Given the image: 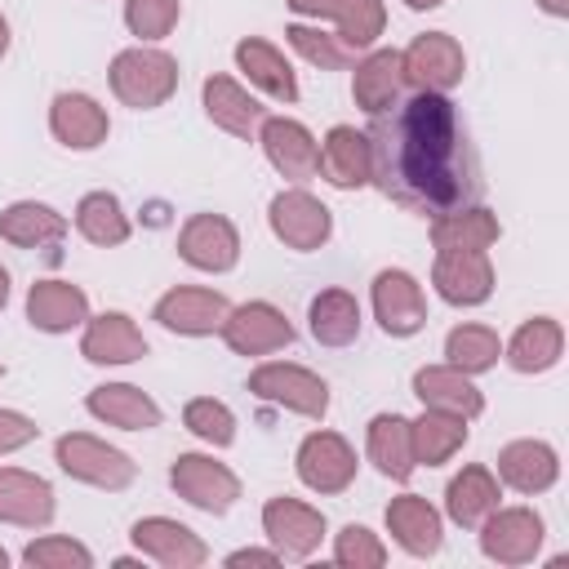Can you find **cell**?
Here are the masks:
<instances>
[{"label": "cell", "instance_id": "cell-1", "mask_svg": "<svg viewBox=\"0 0 569 569\" xmlns=\"http://www.w3.org/2000/svg\"><path fill=\"white\" fill-rule=\"evenodd\" d=\"M369 178L409 213L458 218L485 196V169L462 111L440 89L382 107L369 124Z\"/></svg>", "mask_w": 569, "mask_h": 569}, {"label": "cell", "instance_id": "cell-2", "mask_svg": "<svg viewBox=\"0 0 569 569\" xmlns=\"http://www.w3.org/2000/svg\"><path fill=\"white\" fill-rule=\"evenodd\" d=\"M111 84L129 107L147 111V107H160L173 93L178 62L169 53H156V49H129L111 62Z\"/></svg>", "mask_w": 569, "mask_h": 569}, {"label": "cell", "instance_id": "cell-3", "mask_svg": "<svg viewBox=\"0 0 569 569\" xmlns=\"http://www.w3.org/2000/svg\"><path fill=\"white\" fill-rule=\"evenodd\" d=\"M298 476H302V485H311V489H320V493H338V489L351 485L356 458H351V449H347L342 436L316 431V436H307L302 449H298Z\"/></svg>", "mask_w": 569, "mask_h": 569}, {"label": "cell", "instance_id": "cell-4", "mask_svg": "<svg viewBox=\"0 0 569 569\" xmlns=\"http://www.w3.org/2000/svg\"><path fill=\"white\" fill-rule=\"evenodd\" d=\"M178 253L200 267V271H227L236 267V253H240V240H236V227L227 218H213V213H200L182 227V240H178Z\"/></svg>", "mask_w": 569, "mask_h": 569}, {"label": "cell", "instance_id": "cell-5", "mask_svg": "<svg viewBox=\"0 0 569 569\" xmlns=\"http://www.w3.org/2000/svg\"><path fill=\"white\" fill-rule=\"evenodd\" d=\"M58 462H62L71 476H84V480H93V485H111V489L129 485V476H133V462H129L124 453L102 449V445H93V440H84V436H67V440H58Z\"/></svg>", "mask_w": 569, "mask_h": 569}, {"label": "cell", "instance_id": "cell-6", "mask_svg": "<svg viewBox=\"0 0 569 569\" xmlns=\"http://www.w3.org/2000/svg\"><path fill=\"white\" fill-rule=\"evenodd\" d=\"M373 307H378V320L387 333L405 338V333H418L422 329V302H418V284L413 276L405 271H382L373 280Z\"/></svg>", "mask_w": 569, "mask_h": 569}, {"label": "cell", "instance_id": "cell-7", "mask_svg": "<svg viewBox=\"0 0 569 569\" xmlns=\"http://www.w3.org/2000/svg\"><path fill=\"white\" fill-rule=\"evenodd\" d=\"M222 316H227V302L218 293H200V289H173L156 302V320L178 333H213V329H222Z\"/></svg>", "mask_w": 569, "mask_h": 569}, {"label": "cell", "instance_id": "cell-8", "mask_svg": "<svg viewBox=\"0 0 569 569\" xmlns=\"http://www.w3.org/2000/svg\"><path fill=\"white\" fill-rule=\"evenodd\" d=\"M262 147H267L271 164H276L284 178L307 182V178L316 173L320 147L311 142V133H307L298 120H267V129H262Z\"/></svg>", "mask_w": 569, "mask_h": 569}, {"label": "cell", "instance_id": "cell-9", "mask_svg": "<svg viewBox=\"0 0 569 569\" xmlns=\"http://www.w3.org/2000/svg\"><path fill=\"white\" fill-rule=\"evenodd\" d=\"M271 227H276L280 240H289L298 249H311V244H320L329 236V209L316 204L302 191H289V196L271 200Z\"/></svg>", "mask_w": 569, "mask_h": 569}, {"label": "cell", "instance_id": "cell-10", "mask_svg": "<svg viewBox=\"0 0 569 569\" xmlns=\"http://www.w3.org/2000/svg\"><path fill=\"white\" fill-rule=\"evenodd\" d=\"M249 387H253L258 396H267V400L293 405V409H302V413H325V405H329V391H325L320 378H311V373H302V369H284V365L258 369Z\"/></svg>", "mask_w": 569, "mask_h": 569}, {"label": "cell", "instance_id": "cell-11", "mask_svg": "<svg viewBox=\"0 0 569 569\" xmlns=\"http://www.w3.org/2000/svg\"><path fill=\"white\" fill-rule=\"evenodd\" d=\"M316 169H320L333 187H360V182L369 178V142H365L356 129L338 124V129L329 133V142L320 147Z\"/></svg>", "mask_w": 569, "mask_h": 569}, {"label": "cell", "instance_id": "cell-12", "mask_svg": "<svg viewBox=\"0 0 569 569\" xmlns=\"http://www.w3.org/2000/svg\"><path fill=\"white\" fill-rule=\"evenodd\" d=\"M311 333L325 347H347L360 333V302L347 289H325L311 298Z\"/></svg>", "mask_w": 569, "mask_h": 569}, {"label": "cell", "instance_id": "cell-13", "mask_svg": "<svg viewBox=\"0 0 569 569\" xmlns=\"http://www.w3.org/2000/svg\"><path fill=\"white\" fill-rule=\"evenodd\" d=\"M173 485H178L196 507H204V511H227L231 498H236V480H231L222 467H213V462H204V458H191V453L178 458Z\"/></svg>", "mask_w": 569, "mask_h": 569}, {"label": "cell", "instance_id": "cell-14", "mask_svg": "<svg viewBox=\"0 0 569 569\" xmlns=\"http://www.w3.org/2000/svg\"><path fill=\"white\" fill-rule=\"evenodd\" d=\"M262 520H267V533H271L289 556H307V551L320 542V533H325V520H320L316 511H307V507L289 502V498L267 502Z\"/></svg>", "mask_w": 569, "mask_h": 569}, {"label": "cell", "instance_id": "cell-15", "mask_svg": "<svg viewBox=\"0 0 569 569\" xmlns=\"http://www.w3.org/2000/svg\"><path fill=\"white\" fill-rule=\"evenodd\" d=\"M289 338H293V329H289L284 316L271 311L267 302L240 307V311L231 316V325H227V342H231L236 351H267V347H280V342H289Z\"/></svg>", "mask_w": 569, "mask_h": 569}, {"label": "cell", "instance_id": "cell-16", "mask_svg": "<svg viewBox=\"0 0 569 569\" xmlns=\"http://www.w3.org/2000/svg\"><path fill=\"white\" fill-rule=\"evenodd\" d=\"M53 133L67 142V147H98V138L107 133V120L98 111L93 98L84 93H58L53 98Z\"/></svg>", "mask_w": 569, "mask_h": 569}, {"label": "cell", "instance_id": "cell-17", "mask_svg": "<svg viewBox=\"0 0 569 569\" xmlns=\"http://www.w3.org/2000/svg\"><path fill=\"white\" fill-rule=\"evenodd\" d=\"M204 107H209V116H213L222 129H231V133H240V138H249V133L262 124V116H267V107H258L253 98H244L227 76L204 80Z\"/></svg>", "mask_w": 569, "mask_h": 569}, {"label": "cell", "instance_id": "cell-18", "mask_svg": "<svg viewBox=\"0 0 569 569\" xmlns=\"http://www.w3.org/2000/svg\"><path fill=\"white\" fill-rule=\"evenodd\" d=\"M236 62H240V71H244L253 84H262L267 93H276V98H284V102L298 98V84H293L289 62H284L271 44H262V40H240V44H236Z\"/></svg>", "mask_w": 569, "mask_h": 569}, {"label": "cell", "instance_id": "cell-19", "mask_svg": "<svg viewBox=\"0 0 569 569\" xmlns=\"http://www.w3.org/2000/svg\"><path fill=\"white\" fill-rule=\"evenodd\" d=\"M387 520H391L400 547H409L413 556H431L440 547V520H436V511L422 498H400L387 511Z\"/></svg>", "mask_w": 569, "mask_h": 569}, {"label": "cell", "instance_id": "cell-20", "mask_svg": "<svg viewBox=\"0 0 569 569\" xmlns=\"http://www.w3.org/2000/svg\"><path fill=\"white\" fill-rule=\"evenodd\" d=\"M80 316H84V293L80 289L62 284V280H44V284L31 289V320L40 329L58 333V329H71Z\"/></svg>", "mask_w": 569, "mask_h": 569}, {"label": "cell", "instance_id": "cell-21", "mask_svg": "<svg viewBox=\"0 0 569 569\" xmlns=\"http://www.w3.org/2000/svg\"><path fill=\"white\" fill-rule=\"evenodd\" d=\"M409 76L418 80V84H427V89H445V84H453L458 76H462V58H458V49L445 40V36H427V40H418L413 44V53H409Z\"/></svg>", "mask_w": 569, "mask_h": 569}, {"label": "cell", "instance_id": "cell-22", "mask_svg": "<svg viewBox=\"0 0 569 569\" xmlns=\"http://www.w3.org/2000/svg\"><path fill=\"white\" fill-rule=\"evenodd\" d=\"M89 409H93L98 418H111V422L129 427V431L160 422V409H156L142 391H133V387H98V391L89 396Z\"/></svg>", "mask_w": 569, "mask_h": 569}, {"label": "cell", "instance_id": "cell-23", "mask_svg": "<svg viewBox=\"0 0 569 569\" xmlns=\"http://www.w3.org/2000/svg\"><path fill=\"white\" fill-rule=\"evenodd\" d=\"M76 227H80L93 244H120V240L129 236V222H124V213H120V200L107 196V191H93V196L80 200Z\"/></svg>", "mask_w": 569, "mask_h": 569}, {"label": "cell", "instance_id": "cell-24", "mask_svg": "<svg viewBox=\"0 0 569 569\" xmlns=\"http://www.w3.org/2000/svg\"><path fill=\"white\" fill-rule=\"evenodd\" d=\"M502 476L525 493L547 489L556 480V453L547 445H511L502 453Z\"/></svg>", "mask_w": 569, "mask_h": 569}, {"label": "cell", "instance_id": "cell-25", "mask_svg": "<svg viewBox=\"0 0 569 569\" xmlns=\"http://www.w3.org/2000/svg\"><path fill=\"white\" fill-rule=\"evenodd\" d=\"M400 71V53H373L365 67H360V76H356V98H360V107L369 111V116H378L382 107H391L396 102V76Z\"/></svg>", "mask_w": 569, "mask_h": 569}, {"label": "cell", "instance_id": "cell-26", "mask_svg": "<svg viewBox=\"0 0 569 569\" xmlns=\"http://www.w3.org/2000/svg\"><path fill=\"white\" fill-rule=\"evenodd\" d=\"M67 231V222L49 209V204H13L0 218V236H9L13 244H36V240H58Z\"/></svg>", "mask_w": 569, "mask_h": 569}, {"label": "cell", "instance_id": "cell-27", "mask_svg": "<svg viewBox=\"0 0 569 569\" xmlns=\"http://www.w3.org/2000/svg\"><path fill=\"white\" fill-rule=\"evenodd\" d=\"M493 502H498V493H493V485H489V476H485L480 467L462 471V476L449 485V516H453L458 525H476Z\"/></svg>", "mask_w": 569, "mask_h": 569}, {"label": "cell", "instance_id": "cell-28", "mask_svg": "<svg viewBox=\"0 0 569 569\" xmlns=\"http://www.w3.org/2000/svg\"><path fill=\"white\" fill-rule=\"evenodd\" d=\"M84 356L89 360H133V356H142V342L129 333V325H124V316H102L98 320V329L84 338Z\"/></svg>", "mask_w": 569, "mask_h": 569}, {"label": "cell", "instance_id": "cell-29", "mask_svg": "<svg viewBox=\"0 0 569 569\" xmlns=\"http://www.w3.org/2000/svg\"><path fill=\"white\" fill-rule=\"evenodd\" d=\"M556 351H560V333H556V325H547V320H533V325H525L520 333H516V342H511V365L516 369H547L551 360H556Z\"/></svg>", "mask_w": 569, "mask_h": 569}, {"label": "cell", "instance_id": "cell-30", "mask_svg": "<svg viewBox=\"0 0 569 569\" xmlns=\"http://www.w3.org/2000/svg\"><path fill=\"white\" fill-rule=\"evenodd\" d=\"M373 453H378V467L396 480H409L413 462H409V445H405V422L400 418H373Z\"/></svg>", "mask_w": 569, "mask_h": 569}, {"label": "cell", "instance_id": "cell-31", "mask_svg": "<svg viewBox=\"0 0 569 569\" xmlns=\"http://www.w3.org/2000/svg\"><path fill=\"white\" fill-rule=\"evenodd\" d=\"M413 387H418L422 400L458 405L462 413H480V396H476V387H471V382H458V378H449V373H440V369H422V373L413 378Z\"/></svg>", "mask_w": 569, "mask_h": 569}, {"label": "cell", "instance_id": "cell-32", "mask_svg": "<svg viewBox=\"0 0 569 569\" xmlns=\"http://www.w3.org/2000/svg\"><path fill=\"white\" fill-rule=\"evenodd\" d=\"M182 418H187V427H191L200 440H209V445H231V436H236V418H231L227 405H218V400H191Z\"/></svg>", "mask_w": 569, "mask_h": 569}, {"label": "cell", "instance_id": "cell-33", "mask_svg": "<svg viewBox=\"0 0 569 569\" xmlns=\"http://www.w3.org/2000/svg\"><path fill=\"white\" fill-rule=\"evenodd\" d=\"M173 18H178V0H129L124 4V22L142 40H160L173 27Z\"/></svg>", "mask_w": 569, "mask_h": 569}, {"label": "cell", "instance_id": "cell-34", "mask_svg": "<svg viewBox=\"0 0 569 569\" xmlns=\"http://www.w3.org/2000/svg\"><path fill=\"white\" fill-rule=\"evenodd\" d=\"M493 356H498V342L489 329H453L449 333V360L453 365L485 369V365H493Z\"/></svg>", "mask_w": 569, "mask_h": 569}, {"label": "cell", "instance_id": "cell-35", "mask_svg": "<svg viewBox=\"0 0 569 569\" xmlns=\"http://www.w3.org/2000/svg\"><path fill=\"white\" fill-rule=\"evenodd\" d=\"M462 436H467V427L453 422V418H422V422H418V453H422L427 462H440Z\"/></svg>", "mask_w": 569, "mask_h": 569}, {"label": "cell", "instance_id": "cell-36", "mask_svg": "<svg viewBox=\"0 0 569 569\" xmlns=\"http://www.w3.org/2000/svg\"><path fill=\"white\" fill-rule=\"evenodd\" d=\"M284 36H289L307 58H316V62H325V67H338V62H342V53H338L329 40H316V31H307V27H289Z\"/></svg>", "mask_w": 569, "mask_h": 569}, {"label": "cell", "instance_id": "cell-37", "mask_svg": "<svg viewBox=\"0 0 569 569\" xmlns=\"http://www.w3.org/2000/svg\"><path fill=\"white\" fill-rule=\"evenodd\" d=\"M356 556L382 560V551H378V547H369V529H356V525H347V529H342V547H338V560H356Z\"/></svg>", "mask_w": 569, "mask_h": 569}, {"label": "cell", "instance_id": "cell-38", "mask_svg": "<svg viewBox=\"0 0 569 569\" xmlns=\"http://www.w3.org/2000/svg\"><path fill=\"white\" fill-rule=\"evenodd\" d=\"M31 436H36V427H31L27 418L0 413V449H13V445H22V440H31Z\"/></svg>", "mask_w": 569, "mask_h": 569}, {"label": "cell", "instance_id": "cell-39", "mask_svg": "<svg viewBox=\"0 0 569 569\" xmlns=\"http://www.w3.org/2000/svg\"><path fill=\"white\" fill-rule=\"evenodd\" d=\"M49 556H71L76 565H89V551H84V547H71V542H58V547H31V551H27L31 565H36V560H49Z\"/></svg>", "mask_w": 569, "mask_h": 569}, {"label": "cell", "instance_id": "cell-40", "mask_svg": "<svg viewBox=\"0 0 569 569\" xmlns=\"http://www.w3.org/2000/svg\"><path fill=\"white\" fill-rule=\"evenodd\" d=\"M9 302V276H4V267H0V307Z\"/></svg>", "mask_w": 569, "mask_h": 569}, {"label": "cell", "instance_id": "cell-41", "mask_svg": "<svg viewBox=\"0 0 569 569\" xmlns=\"http://www.w3.org/2000/svg\"><path fill=\"white\" fill-rule=\"evenodd\" d=\"M4 49H9V22L0 18V53H4Z\"/></svg>", "mask_w": 569, "mask_h": 569}, {"label": "cell", "instance_id": "cell-42", "mask_svg": "<svg viewBox=\"0 0 569 569\" xmlns=\"http://www.w3.org/2000/svg\"><path fill=\"white\" fill-rule=\"evenodd\" d=\"M0 565H4V551H0Z\"/></svg>", "mask_w": 569, "mask_h": 569}]
</instances>
